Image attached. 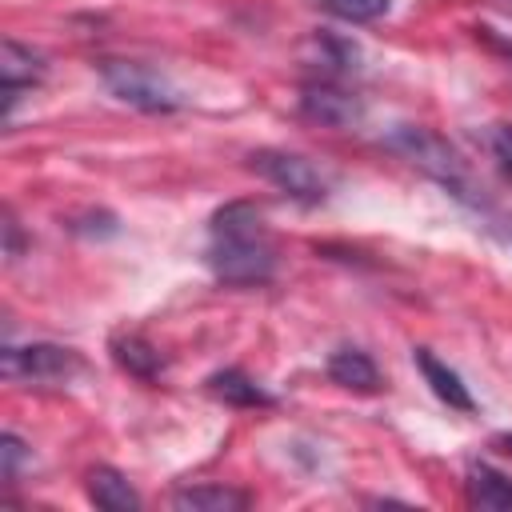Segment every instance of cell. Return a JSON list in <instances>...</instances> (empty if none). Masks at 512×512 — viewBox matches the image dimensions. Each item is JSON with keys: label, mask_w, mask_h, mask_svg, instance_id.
Wrapping results in <instances>:
<instances>
[{"label": "cell", "mask_w": 512, "mask_h": 512, "mask_svg": "<svg viewBox=\"0 0 512 512\" xmlns=\"http://www.w3.org/2000/svg\"><path fill=\"white\" fill-rule=\"evenodd\" d=\"M100 80L112 88V96H120L124 104H132L140 112H176L180 108V92L148 64L100 60Z\"/></svg>", "instance_id": "3"}, {"label": "cell", "mask_w": 512, "mask_h": 512, "mask_svg": "<svg viewBox=\"0 0 512 512\" xmlns=\"http://www.w3.org/2000/svg\"><path fill=\"white\" fill-rule=\"evenodd\" d=\"M0 456H4V484H16V476H20V464L28 460V448H24V440H20L16 432H4V440H0Z\"/></svg>", "instance_id": "16"}, {"label": "cell", "mask_w": 512, "mask_h": 512, "mask_svg": "<svg viewBox=\"0 0 512 512\" xmlns=\"http://www.w3.org/2000/svg\"><path fill=\"white\" fill-rule=\"evenodd\" d=\"M388 148L400 152L408 164H416L420 172H428L432 180H440L444 188H452L456 196H468V172L460 164V156L428 128L420 124H400L392 136H388Z\"/></svg>", "instance_id": "2"}, {"label": "cell", "mask_w": 512, "mask_h": 512, "mask_svg": "<svg viewBox=\"0 0 512 512\" xmlns=\"http://www.w3.org/2000/svg\"><path fill=\"white\" fill-rule=\"evenodd\" d=\"M320 4L348 24H372L388 12V0H320Z\"/></svg>", "instance_id": "15"}, {"label": "cell", "mask_w": 512, "mask_h": 512, "mask_svg": "<svg viewBox=\"0 0 512 512\" xmlns=\"http://www.w3.org/2000/svg\"><path fill=\"white\" fill-rule=\"evenodd\" d=\"M412 360L420 364V372H424V380H428V388L448 404V408H456V412H476V400H472V392H468V384L448 368V364H440L428 348H416L412 352Z\"/></svg>", "instance_id": "8"}, {"label": "cell", "mask_w": 512, "mask_h": 512, "mask_svg": "<svg viewBox=\"0 0 512 512\" xmlns=\"http://www.w3.org/2000/svg\"><path fill=\"white\" fill-rule=\"evenodd\" d=\"M208 392L224 404H236V408H268L272 404V396L252 376H244L240 368H224V372L208 376Z\"/></svg>", "instance_id": "13"}, {"label": "cell", "mask_w": 512, "mask_h": 512, "mask_svg": "<svg viewBox=\"0 0 512 512\" xmlns=\"http://www.w3.org/2000/svg\"><path fill=\"white\" fill-rule=\"evenodd\" d=\"M84 368L80 352L64 344H28V348H4V372L32 384H60L72 380Z\"/></svg>", "instance_id": "5"}, {"label": "cell", "mask_w": 512, "mask_h": 512, "mask_svg": "<svg viewBox=\"0 0 512 512\" xmlns=\"http://www.w3.org/2000/svg\"><path fill=\"white\" fill-rule=\"evenodd\" d=\"M4 236H8V256L16 260V256H20V224L12 220V212L4 216Z\"/></svg>", "instance_id": "18"}, {"label": "cell", "mask_w": 512, "mask_h": 512, "mask_svg": "<svg viewBox=\"0 0 512 512\" xmlns=\"http://www.w3.org/2000/svg\"><path fill=\"white\" fill-rule=\"evenodd\" d=\"M492 4H496V8L504 12V16H512V0H492Z\"/></svg>", "instance_id": "19"}, {"label": "cell", "mask_w": 512, "mask_h": 512, "mask_svg": "<svg viewBox=\"0 0 512 512\" xmlns=\"http://www.w3.org/2000/svg\"><path fill=\"white\" fill-rule=\"evenodd\" d=\"M328 376H332V384H340L348 392H376L380 388V372H376L372 356L360 348H336L328 356Z\"/></svg>", "instance_id": "11"}, {"label": "cell", "mask_w": 512, "mask_h": 512, "mask_svg": "<svg viewBox=\"0 0 512 512\" xmlns=\"http://www.w3.org/2000/svg\"><path fill=\"white\" fill-rule=\"evenodd\" d=\"M84 488H88V500H92L96 508H108V512H136V508H140V492L128 484L124 472H116V468H108V464L92 468Z\"/></svg>", "instance_id": "9"}, {"label": "cell", "mask_w": 512, "mask_h": 512, "mask_svg": "<svg viewBox=\"0 0 512 512\" xmlns=\"http://www.w3.org/2000/svg\"><path fill=\"white\" fill-rule=\"evenodd\" d=\"M0 76H4V108L12 112L16 100L36 88L44 80V56L24 48L20 40H4V56H0Z\"/></svg>", "instance_id": "6"}, {"label": "cell", "mask_w": 512, "mask_h": 512, "mask_svg": "<svg viewBox=\"0 0 512 512\" xmlns=\"http://www.w3.org/2000/svg\"><path fill=\"white\" fill-rule=\"evenodd\" d=\"M172 504L180 512H240L252 504V496L240 488H224V484H192V488H180Z\"/></svg>", "instance_id": "12"}, {"label": "cell", "mask_w": 512, "mask_h": 512, "mask_svg": "<svg viewBox=\"0 0 512 512\" xmlns=\"http://www.w3.org/2000/svg\"><path fill=\"white\" fill-rule=\"evenodd\" d=\"M488 148H492L500 172L512 176V124H492V132H488Z\"/></svg>", "instance_id": "17"}, {"label": "cell", "mask_w": 512, "mask_h": 512, "mask_svg": "<svg viewBox=\"0 0 512 512\" xmlns=\"http://www.w3.org/2000/svg\"><path fill=\"white\" fill-rule=\"evenodd\" d=\"M300 108H304V116H312V120H320V124H352L356 120V96H348L340 84H332V80H316V84H308L304 88V96H300Z\"/></svg>", "instance_id": "7"}, {"label": "cell", "mask_w": 512, "mask_h": 512, "mask_svg": "<svg viewBox=\"0 0 512 512\" xmlns=\"http://www.w3.org/2000/svg\"><path fill=\"white\" fill-rule=\"evenodd\" d=\"M464 496L472 508H484V512H504L512 508V480L504 472H496L492 464H472L468 468V480H464Z\"/></svg>", "instance_id": "10"}, {"label": "cell", "mask_w": 512, "mask_h": 512, "mask_svg": "<svg viewBox=\"0 0 512 512\" xmlns=\"http://www.w3.org/2000/svg\"><path fill=\"white\" fill-rule=\"evenodd\" d=\"M248 164H252V172H260L268 184H276L284 196H292V200H300V204H320V200L328 196L324 172H320L312 160L296 156V152L260 148V152L248 156Z\"/></svg>", "instance_id": "4"}, {"label": "cell", "mask_w": 512, "mask_h": 512, "mask_svg": "<svg viewBox=\"0 0 512 512\" xmlns=\"http://www.w3.org/2000/svg\"><path fill=\"white\" fill-rule=\"evenodd\" d=\"M112 356H116L120 368H128V372L140 376V380H156L160 368H164L160 352H156L144 336H136V332H128V336H112Z\"/></svg>", "instance_id": "14"}, {"label": "cell", "mask_w": 512, "mask_h": 512, "mask_svg": "<svg viewBox=\"0 0 512 512\" xmlns=\"http://www.w3.org/2000/svg\"><path fill=\"white\" fill-rule=\"evenodd\" d=\"M500 444H504V448L512 452V432H508V436H500Z\"/></svg>", "instance_id": "20"}, {"label": "cell", "mask_w": 512, "mask_h": 512, "mask_svg": "<svg viewBox=\"0 0 512 512\" xmlns=\"http://www.w3.org/2000/svg\"><path fill=\"white\" fill-rule=\"evenodd\" d=\"M208 264L228 284H264L276 272V244L252 200L224 204L208 224Z\"/></svg>", "instance_id": "1"}]
</instances>
